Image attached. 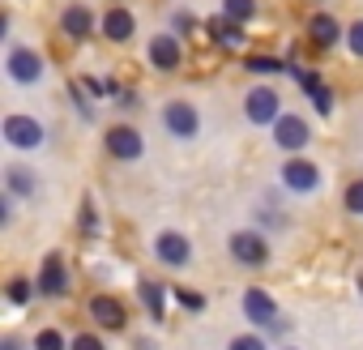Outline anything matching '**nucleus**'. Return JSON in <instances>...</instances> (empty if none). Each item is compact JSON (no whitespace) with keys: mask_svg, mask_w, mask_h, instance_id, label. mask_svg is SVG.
<instances>
[{"mask_svg":"<svg viewBox=\"0 0 363 350\" xmlns=\"http://www.w3.org/2000/svg\"><path fill=\"white\" fill-rule=\"evenodd\" d=\"M5 141L18 145V149H35V145H43V124L30 120V115H9L5 120Z\"/></svg>","mask_w":363,"mask_h":350,"instance_id":"f257e3e1","label":"nucleus"},{"mask_svg":"<svg viewBox=\"0 0 363 350\" xmlns=\"http://www.w3.org/2000/svg\"><path fill=\"white\" fill-rule=\"evenodd\" d=\"M141 149H145V141H141V132H137V128L116 124V128L107 132V154H111V158L128 162V158H141Z\"/></svg>","mask_w":363,"mask_h":350,"instance_id":"f03ea898","label":"nucleus"},{"mask_svg":"<svg viewBox=\"0 0 363 350\" xmlns=\"http://www.w3.org/2000/svg\"><path fill=\"white\" fill-rule=\"evenodd\" d=\"M231 256L244 261V265H265L269 261V244L257 231H240V235H231Z\"/></svg>","mask_w":363,"mask_h":350,"instance_id":"7ed1b4c3","label":"nucleus"},{"mask_svg":"<svg viewBox=\"0 0 363 350\" xmlns=\"http://www.w3.org/2000/svg\"><path fill=\"white\" fill-rule=\"evenodd\" d=\"M282 184L291 193H312L320 184V171L312 162H303V158H291V162H282Z\"/></svg>","mask_w":363,"mask_h":350,"instance_id":"20e7f679","label":"nucleus"},{"mask_svg":"<svg viewBox=\"0 0 363 350\" xmlns=\"http://www.w3.org/2000/svg\"><path fill=\"white\" fill-rule=\"evenodd\" d=\"M162 124H167V132H175V137H193V132H197V124H201V115H197V107H193V103H167Z\"/></svg>","mask_w":363,"mask_h":350,"instance_id":"39448f33","label":"nucleus"},{"mask_svg":"<svg viewBox=\"0 0 363 350\" xmlns=\"http://www.w3.org/2000/svg\"><path fill=\"white\" fill-rule=\"evenodd\" d=\"M308 137H312V132H308V124H303L299 115H278V120H274V141H278L282 149H303Z\"/></svg>","mask_w":363,"mask_h":350,"instance_id":"423d86ee","label":"nucleus"},{"mask_svg":"<svg viewBox=\"0 0 363 350\" xmlns=\"http://www.w3.org/2000/svg\"><path fill=\"white\" fill-rule=\"evenodd\" d=\"M9 77H13V81H39V77H43V60H39V52H30V47H13V52H9Z\"/></svg>","mask_w":363,"mask_h":350,"instance_id":"0eeeda50","label":"nucleus"},{"mask_svg":"<svg viewBox=\"0 0 363 350\" xmlns=\"http://www.w3.org/2000/svg\"><path fill=\"white\" fill-rule=\"evenodd\" d=\"M248 120H252V124H274V120H278V90L257 86V90L248 94Z\"/></svg>","mask_w":363,"mask_h":350,"instance_id":"6e6552de","label":"nucleus"},{"mask_svg":"<svg viewBox=\"0 0 363 350\" xmlns=\"http://www.w3.org/2000/svg\"><path fill=\"white\" fill-rule=\"evenodd\" d=\"M244 312H248V320H257V324H278V303H274L261 286H248V290H244Z\"/></svg>","mask_w":363,"mask_h":350,"instance_id":"1a4fd4ad","label":"nucleus"},{"mask_svg":"<svg viewBox=\"0 0 363 350\" xmlns=\"http://www.w3.org/2000/svg\"><path fill=\"white\" fill-rule=\"evenodd\" d=\"M39 290H43V295H52V299H60V295L69 290V269L60 265V256H48V261H43V273H39Z\"/></svg>","mask_w":363,"mask_h":350,"instance_id":"9d476101","label":"nucleus"},{"mask_svg":"<svg viewBox=\"0 0 363 350\" xmlns=\"http://www.w3.org/2000/svg\"><path fill=\"white\" fill-rule=\"evenodd\" d=\"M154 252H158V261H162V265H184L193 248H189V239H184V235H175V231H167V235H158Z\"/></svg>","mask_w":363,"mask_h":350,"instance_id":"9b49d317","label":"nucleus"},{"mask_svg":"<svg viewBox=\"0 0 363 350\" xmlns=\"http://www.w3.org/2000/svg\"><path fill=\"white\" fill-rule=\"evenodd\" d=\"M90 316H94L103 329H124V307H120L111 295H99V299H90Z\"/></svg>","mask_w":363,"mask_h":350,"instance_id":"f8f14e48","label":"nucleus"},{"mask_svg":"<svg viewBox=\"0 0 363 350\" xmlns=\"http://www.w3.org/2000/svg\"><path fill=\"white\" fill-rule=\"evenodd\" d=\"M60 26H65L73 39H86V35L94 30V13H90L86 5H69V9H65V18H60Z\"/></svg>","mask_w":363,"mask_h":350,"instance_id":"ddd939ff","label":"nucleus"},{"mask_svg":"<svg viewBox=\"0 0 363 350\" xmlns=\"http://www.w3.org/2000/svg\"><path fill=\"white\" fill-rule=\"evenodd\" d=\"M150 64H154V69H175V64H179V43H175L171 35H158V39L150 43Z\"/></svg>","mask_w":363,"mask_h":350,"instance_id":"4468645a","label":"nucleus"},{"mask_svg":"<svg viewBox=\"0 0 363 350\" xmlns=\"http://www.w3.org/2000/svg\"><path fill=\"white\" fill-rule=\"evenodd\" d=\"M133 26H137V22H133L128 9H111V13L103 18V35H107L111 43H124V39L133 35Z\"/></svg>","mask_w":363,"mask_h":350,"instance_id":"2eb2a0df","label":"nucleus"},{"mask_svg":"<svg viewBox=\"0 0 363 350\" xmlns=\"http://www.w3.org/2000/svg\"><path fill=\"white\" fill-rule=\"evenodd\" d=\"M5 184H9L13 197H35V188H39V184H35V175H30L22 162H13V166L5 171Z\"/></svg>","mask_w":363,"mask_h":350,"instance_id":"dca6fc26","label":"nucleus"},{"mask_svg":"<svg viewBox=\"0 0 363 350\" xmlns=\"http://www.w3.org/2000/svg\"><path fill=\"white\" fill-rule=\"evenodd\" d=\"M295 77H299V86H303V90L312 94L316 111H320V115H329V111H333V94H329V90L320 86V77H316V73H295Z\"/></svg>","mask_w":363,"mask_h":350,"instance_id":"f3484780","label":"nucleus"},{"mask_svg":"<svg viewBox=\"0 0 363 350\" xmlns=\"http://www.w3.org/2000/svg\"><path fill=\"white\" fill-rule=\"evenodd\" d=\"M308 35H312L320 47H333V43H337V22H333L329 13H316V18L308 22Z\"/></svg>","mask_w":363,"mask_h":350,"instance_id":"a211bd4d","label":"nucleus"},{"mask_svg":"<svg viewBox=\"0 0 363 350\" xmlns=\"http://www.w3.org/2000/svg\"><path fill=\"white\" fill-rule=\"evenodd\" d=\"M206 30H210L218 43H227V47H240V43H244V30H240V22H231V18H214Z\"/></svg>","mask_w":363,"mask_h":350,"instance_id":"6ab92c4d","label":"nucleus"},{"mask_svg":"<svg viewBox=\"0 0 363 350\" xmlns=\"http://www.w3.org/2000/svg\"><path fill=\"white\" fill-rule=\"evenodd\" d=\"M137 290H141L150 316H162V286H158V282H137Z\"/></svg>","mask_w":363,"mask_h":350,"instance_id":"aec40b11","label":"nucleus"},{"mask_svg":"<svg viewBox=\"0 0 363 350\" xmlns=\"http://www.w3.org/2000/svg\"><path fill=\"white\" fill-rule=\"evenodd\" d=\"M223 9H227V18H231V22H248V18H252V9H257V0H227Z\"/></svg>","mask_w":363,"mask_h":350,"instance_id":"412c9836","label":"nucleus"},{"mask_svg":"<svg viewBox=\"0 0 363 350\" xmlns=\"http://www.w3.org/2000/svg\"><path fill=\"white\" fill-rule=\"evenodd\" d=\"M248 69L252 73H282V60H274V56H248Z\"/></svg>","mask_w":363,"mask_h":350,"instance_id":"4be33fe9","label":"nucleus"},{"mask_svg":"<svg viewBox=\"0 0 363 350\" xmlns=\"http://www.w3.org/2000/svg\"><path fill=\"white\" fill-rule=\"evenodd\" d=\"M35 350H65V337H60L56 329H43V333L35 337Z\"/></svg>","mask_w":363,"mask_h":350,"instance_id":"5701e85b","label":"nucleus"},{"mask_svg":"<svg viewBox=\"0 0 363 350\" xmlns=\"http://www.w3.org/2000/svg\"><path fill=\"white\" fill-rule=\"evenodd\" d=\"M342 201H346V210H350V214H363V180H354V184L346 188V197H342Z\"/></svg>","mask_w":363,"mask_h":350,"instance_id":"b1692460","label":"nucleus"},{"mask_svg":"<svg viewBox=\"0 0 363 350\" xmlns=\"http://www.w3.org/2000/svg\"><path fill=\"white\" fill-rule=\"evenodd\" d=\"M175 299L184 303L189 312H201V307H206V295H197V290H175Z\"/></svg>","mask_w":363,"mask_h":350,"instance_id":"393cba45","label":"nucleus"},{"mask_svg":"<svg viewBox=\"0 0 363 350\" xmlns=\"http://www.w3.org/2000/svg\"><path fill=\"white\" fill-rule=\"evenodd\" d=\"M9 299H13V303H26V299H30V282H26V278H13V282H9Z\"/></svg>","mask_w":363,"mask_h":350,"instance_id":"a878e982","label":"nucleus"},{"mask_svg":"<svg viewBox=\"0 0 363 350\" xmlns=\"http://www.w3.org/2000/svg\"><path fill=\"white\" fill-rule=\"evenodd\" d=\"M227 350H265V341H261V337H252V333H240Z\"/></svg>","mask_w":363,"mask_h":350,"instance_id":"bb28decb","label":"nucleus"},{"mask_svg":"<svg viewBox=\"0 0 363 350\" xmlns=\"http://www.w3.org/2000/svg\"><path fill=\"white\" fill-rule=\"evenodd\" d=\"M73 350H103V337H94V333H77V337H73Z\"/></svg>","mask_w":363,"mask_h":350,"instance_id":"cd10ccee","label":"nucleus"},{"mask_svg":"<svg viewBox=\"0 0 363 350\" xmlns=\"http://www.w3.org/2000/svg\"><path fill=\"white\" fill-rule=\"evenodd\" d=\"M346 43H350V52H354V56H363V22H354V26L346 30Z\"/></svg>","mask_w":363,"mask_h":350,"instance_id":"c85d7f7f","label":"nucleus"},{"mask_svg":"<svg viewBox=\"0 0 363 350\" xmlns=\"http://www.w3.org/2000/svg\"><path fill=\"white\" fill-rule=\"evenodd\" d=\"M82 231H86V235H94V231H99V222H94V205H90V201L82 205Z\"/></svg>","mask_w":363,"mask_h":350,"instance_id":"c756f323","label":"nucleus"}]
</instances>
